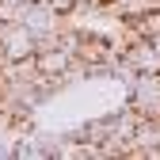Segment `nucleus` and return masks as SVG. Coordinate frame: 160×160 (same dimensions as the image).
Masks as SVG:
<instances>
[{"instance_id":"1","label":"nucleus","mask_w":160,"mask_h":160,"mask_svg":"<svg viewBox=\"0 0 160 160\" xmlns=\"http://www.w3.org/2000/svg\"><path fill=\"white\" fill-rule=\"evenodd\" d=\"M38 53V34L15 19V23H0V61H23Z\"/></svg>"},{"instance_id":"2","label":"nucleus","mask_w":160,"mask_h":160,"mask_svg":"<svg viewBox=\"0 0 160 160\" xmlns=\"http://www.w3.org/2000/svg\"><path fill=\"white\" fill-rule=\"evenodd\" d=\"M23 23L38 34V42H42V38H57L69 27V19H65V12H57L53 4H46V0H31V4L23 8Z\"/></svg>"},{"instance_id":"3","label":"nucleus","mask_w":160,"mask_h":160,"mask_svg":"<svg viewBox=\"0 0 160 160\" xmlns=\"http://www.w3.org/2000/svg\"><path fill=\"white\" fill-rule=\"evenodd\" d=\"M130 107L141 118H156L160 122V72H141L130 84Z\"/></svg>"},{"instance_id":"4","label":"nucleus","mask_w":160,"mask_h":160,"mask_svg":"<svg viewBox=\"0 0 160 160\" xmlns=\"http://www.w3.org/2000/svg\"><path fill=\"white\" fill-rule=\"evenodd\" d=\"M122 61L141 76V72H160V50L152 46V38H130L122 46Z\"/></svg>"},{"instance_id":"5","label":"nucleus","mask_w":160,"mask_h":160,"mask_svg":"<svg viewBox=\"0 0 160 160\" xmlns=\"http://www.w3.org/2000/svg\"><path fill=\"white\" fill-rule=\"evenodd\" d=\"M80 137H88L92 145H103V141H111V137H114V114H103V118H92V122H84Z\"/></svg>"},{"instance_id":"6","label":"nucleus","mask_w":160,"mask_h":160,"mask_svg":"<svg viewBox=\"0 0 160 160\" xmlns=\"http://www.w3.org/2000/svg\"><path fill=\"white\" fill-rule=\"evenodd\" d=\"M46 4H53L57 12H65V15H69V12H76V0H46Z\"/></svg>"},{"instance_id":"7","label":"nucleus","mask_w":160,"mask_h":160,"mask_svg":"<svg viewBox=\"0 0 160 160\" xmlns=\"http://www.w3.org/2000/svg\"><path fill=\"white\" fill-rule=\"evenodd\" d=\"M19 4H31V0H19Z\"/></svg>"}]
</instances>
